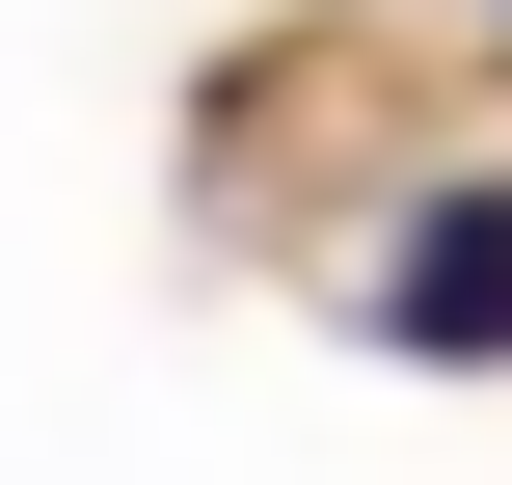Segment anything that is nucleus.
Instances as JSON below:
<instances>
[{
    "instance_id": "1",
    "label": "nucleus",
    "mask_w": 512,
    "mask_h": 485,
    "mask_svg": "<svg viewBox=\"0 0 512 485\" xmlns=\"http://www.w3.org/2000/svg\"><path fill=\"white\" fill-rule=\"evenodd\" d=\"M378 324H405V351H512V189H486V162L378 243Z\"/></svg>"
}]
</instances>
